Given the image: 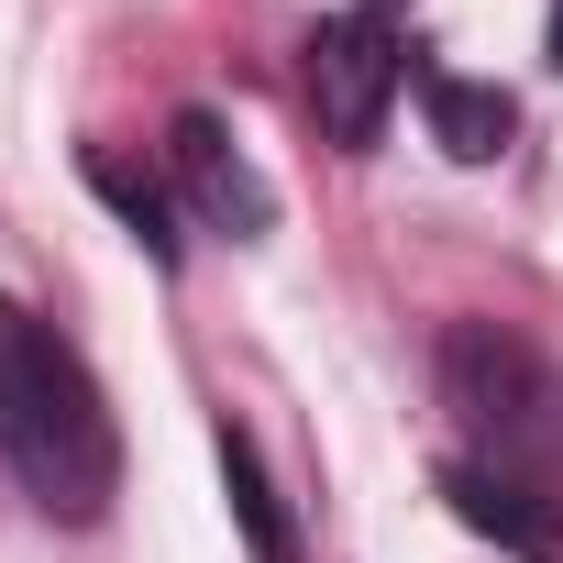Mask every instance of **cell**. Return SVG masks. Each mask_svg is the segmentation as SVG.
Wrapping results in <instances>:
<instances>
[{"mask_svg": "<svg viewBox=\"0 0 563 563\" xmlns=\"http://www.w3.org/2000/svg\"><path fill=\"white\" fill-rule=\"evenodd\" d=\"M0 464H12V486L45 519H67V530H89L122 497V431L100 409V376L23 299H0Z\"/></svg>", "mask_w": 563, "mask_h": 563, "instance_id": "obj_1", "label": "cell"}, {"mask_svg": "<svg viewBox=\"0 0 563 563\" xmlns=\"http://www.w3.org/2000/svg\"><path fill=\"white\" fill-rule=\"evenodd\" d=\"M442 409H453L475 475L530 486V497L563 508V387L530 343H508L486 321H453L442 332Z\"/></svg>", "mask_w": 563, "mask_h": 563, "instance_id": "obj_2", "label": "cell"}, {"mask_svg": "<svg viewBox=\"0 0 563 563\" xmlns=\"http://www.w3.org/2000/svg\"><path fill=\"white\" fill-rule=\"evenodd\" d=\"M398 89H409V56H398V34L376 12H343V23L310 34V111H321V133L343 155H376Z\"/></svg>", "mask_w": 563, "mask_h": 563, "instance_id": "obj_3", "label": "cell"}, {"mask_svg": "<svg viewBox=\"0 0 563 563\" xmlns=\"http://www.w3.org/2000/svg\"><path fill=\"white\" fill-rule=\"evenodd\" d=\"M166 166H177V199L199 210V232H232V243H254V232L276 221V188L243 166V144H232L210 111H177V122H166Z\"/></svg>", "mask_w": 563, "mask_h": 563, "instance_id": "obj_4", "label": "cell"}, {"mask_svg": "<svg viewBox=\"0 0 563 563\" xmlns=\"http://www.w3.org/2000/svg\"><path fill=\"white\" fill-rule=\"evenodd\" d=\"M409 89H420V111H431V144H442L453 166H486V155H508V133H519L508 89H486V78H453V67H420V56H409Z\"/></svg>", "mask_w": 563, "mask_h": 563, "instance_id": "obj_5", "label": "cell"}, {"mask_svg": "<svg viewBox=\"0 0 563 563\" xmlns=\"http://www.w3.org/2000/svg\"><path fill=\"white\" fill-rule=\"evenodd\" d=\"M442 497H453V519H464V530H486L497 552L563 563V508H552V497H530V486H497V475H475V464H453V475H442Z\"/></svg>", "mask_w": 563, "mask_h": 563, "instance_id": "obj_6", "label": "cell"}, {"mask_svg": "<svg viewBox=\"0 0 563 563\" xmlns=\"http://www.w3.org/2000/svg\"><path fill=\"white\" fill-rule=\"evenodd\" d=\"M221 486H232V519H243L254 563H299V530H288V508H276V486H265V453L232 420H221Z\"/></svg>", "mask_w": 563, "mask_h": 563, "instance_id": "obj_7", "label": "cell"}, {"mask_svg": "<svg viewBox=\"0 0 563 563\" xmlns=\"http://www.w3.org/2000/svg\"><path fill=\"white\" fill-rule=\"evenodd\" d=\"M89 188H100V199H111V210H122V221H133L166 265H177V232H166V188H155V177H133L122 155H89Z\"/></svg>", "mask_w": 563, "mask_h": 563, "instance_id": "obj_8", "label": "cell"}, {"mask_svg": "<svg viewBox=\"0 0 563 563\" xmlns=\"http://www.w3.org/2000/svg\"><path fill=\"white\" fill-rule=\"evenodd\" d=\"M541 45H552V67H563V0H552V23H541Z\"/></svg>", "mask_w": 563, "mask_h": 563, "instance_id": "obj_9", "label": "cell"}]
</instances>
